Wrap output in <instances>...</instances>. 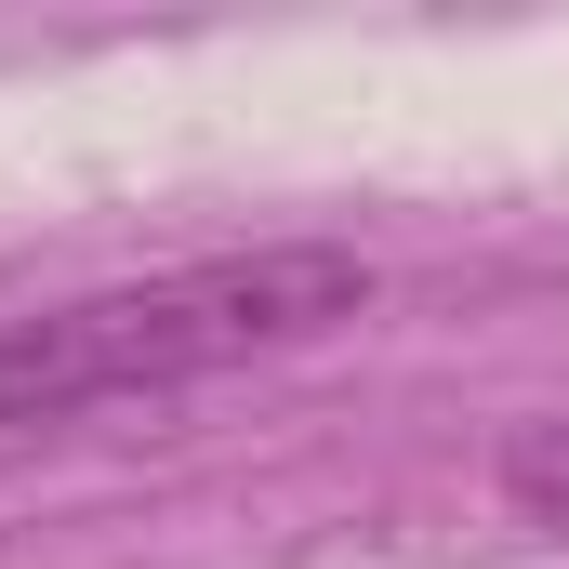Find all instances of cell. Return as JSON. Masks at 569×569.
Listing matches in <instances>:
<instances>
[{"mask_svg": "<svg viewBox=\"0 0 569 569\" xmlns=\"http://www.w3.org/2000/svg\"><path fill=\"white\" fill-rule=\"evenodd\" d=\"M345 318H371V266L331 252V239H252V252H199V266H159V279L40 305V318L0 331V450L67 437L93 411L226 385V371L291 358V345H331Z\"/></svg>", "mask_w": 569, "mask_h": 569, "instance_id": "6da1fadb", "label": "cell"}, {"mask_svg": "<svg viewBox=\"0 0 569 569\" xmlns=\"http://www.w3.org/2000/svg\"><path fill=\"white\" fill-rule=\"evenodd\" d=\"M503 503L543 517V530H569V425H530L517 450H503Z\"/></svg>", "mask_w": 569, "mask_h": 569, "instance_id": "7a4b0ae2", "label": "cell"}]
</instances>
